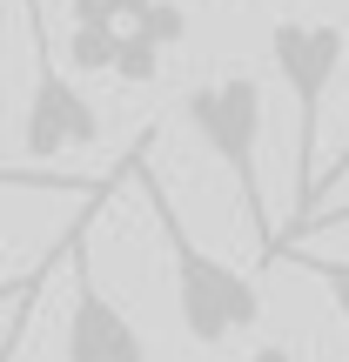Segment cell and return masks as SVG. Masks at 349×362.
<instances>
[{"mask_svg":"<svg viewBox=\"0 0 349 362\" xmlns=\"http://www.w3.org/2000/svg\"><path fill=\"white\" fill-rule=\"evenodd\" d=\"M135 34H148L155 47H181V34H188V13H181L175 0H155V7L135 21Z\"/></svg>","mask_w":349,"mask_h":362,"instance_id":"10","label":"cell"},{"mask_svg":"<svg viewBox=\"0 0 349 362\" xmlns=\"http://www.w3.org/2000/svg\"><path fill=\"white\" fill-rule=\"evenodd\" d=\"M349 54V34L336 21H275L269 27V61L282 88L296 94V228L323 208V101L336 88V67ZM282 248V242H275Z\"/></svg>","mask_w":349,"mask_h":362,"instance_id":"3","label":"cell"},{"mask_svg":"<svg viewBox=\"0 0 349 362\" xmlns=\"http://www.w3.org/2000/svg\"><path fill=\"white\" fill-rule=\"evenodd\" d=\"M256 362H296V356H289L282 342H262V349H256Z\"/></svg>","mask_w":349,"mask_h":362,"instance_id":"13","label":"cell"},{"mask_svg":"<svg viewBox=\"0 0 349 362\" xmlns=\"http://www.w3.org/2000/svg\"><path fill=\"white\" fill-rule=\"evenodd\" d=\"M121 34H128V27H88V21H74V34H67V61H74V74H115Z\"/></svg>","mask_w":349,"mask_h":362,"instance_id":"7","label":"cell"},{"mask_svg":"<svg viewBox=\"0 0 349 362\" xmlns=\"http://www.w3.org/2000/svg\"><path fill=\"white\" fill-rule=\"evenodd\" d=\"M121 175H128V168H121ZM101 202H108V188L74 215V248H67V269H74V302H67V342H61V356H67V362H148L142 329H135L128 315L108 302V288L94 282V262H88V221L101 215Z\"/></svg>","mask_w":349,"mask_h":362,"instance_id":"5","label":"cell"},{"mask_svg":"<svg viewBox=\"0 0 349 362\" xmlns=\"http://www.w3.org/2000/svg\"><path fill=\"white\" fill-rule=\"evenodd\" d=\"M21 7H27V47H34V94H27L21 148L34 161L67 155V148H94L101 141V115H94L88 88H74V81L54 67V40H47V27H40V7L34 0H21Z\"/></svg>","mask_w":349,"mask_h":362,"instance_id":"4","label":"cell"},{"mask_svg":"<svg viewBox=\"0 0 349 362\" xmlns=\"http://www.w3.org/2000/svg\"><path fill=\"white\" fill-rule=\"evenodd\" d=\"M135 161V181H142L148 208H155V228H161V248H168V275H175V315H181V336L195 349H222L229 336H248L262 322V288L248 282L242 269H229L222 255H208L202 242L188 235L175 194L148 175V141L128 148Z\"/></svg>","mask_w":349,"mask_h":362,"instance_id":"1","label":"cell"},{"mask_svg":"<svg viewBox=\"0 0 349 362\" xmlns=\"http://www.w3.org/2000/svg\"><path fill=\"white\" fill-rule=\"evenodd\" d=\"M336 221H349V202H329V208H316V215H309V221H302V228H336ZM302 228H289V235H282V242H296V235H302Z\"/></svg>","mask_w":349,"mask_h":362,"instance_id":"11","label":"cell"},{"mask_svg":"<svg viewBox=\"0 0 349 362\" xmlns=\"http://www.w3.org/2000/svg\"><path fill=\"white\" fill-rule=\"evenodd\" d=\"M181 121L208 141V155L235 175V202H242V221L256 235V255L269 269L275 255V221H269V194H262V81L256 74H208L188 88L181 101Z\"/></svg>","mask_w":349,"mask_h":362,"instance_id":"2","label":"cell"},{"mask_svg":"<svg viewBox=\"0 0 349 362\" xmlns=\"http://www.w3.org/2000/svg\"><path fill=\"white\" fill-rule=\"evenodd\" d=\"M275 262H289V269H302V275H316V282L329 288V302H336V315L349 322V255H316V248H296V242H282L269 255V269Z\"/></svg>","mask_w":349,"mask_h":362,"instance_id":"6","label":"cell"},{"mask_svg":"<svg viewBox=\"0 0 349 362\" xmlns=\"http://www.w3.org/2000/svg\"><path fill=\"white\" fill-rule=\"evenodd\" d=\"M161 54H168V47H155L148 34L128 27V34H121V54H115V81H121V88H148V81L161 74Z\"/></svg>","mask_w":349,"mask_h":362,"instance_id":"8","label":"cell"},{"mask_svg":"<svg viewBox=\"0 0 349 362\" xmlns=\"http://www.w3.org/2000/svg\"><path fill=\"white\" fill-rule=\"evenodd\" d=\"M343 175H349V148H343V155H336V161H329V168H323V194H329V188H336V181H343Z\"/></svg>","mask_w":349,"mask_h":362,"instance_id":"12","label":"cell"},{"mask_svg":"<svg viewBox=\"0 0 349 362\" xmlns=\"http://www.w3.org/2000/svg\"><path fill=\"white\" fill-rule=\"evenodd\" d=\"M148 7H155V0H67V13L88 21V27H135Z\"/></svg>","mask_w":349,"mask_h":362,"instance_id":"9","label":"cell"}]
</instances>
